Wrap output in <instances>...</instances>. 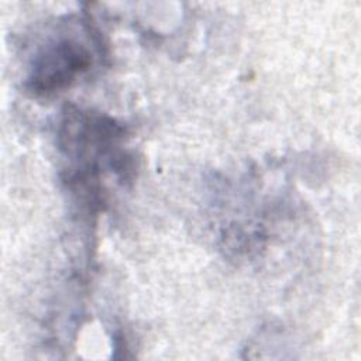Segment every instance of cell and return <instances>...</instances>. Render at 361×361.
Returning <instances> with one entry per match:
<instances>
[{
  "instance_id": "6da1fadb",
  "label": "cell",
  "mask_w": 361,
  "mask_h": 361,
  "mask_svg": "<svg viewBox=\"0 0 361 361\" xmlns=\"http://www.w3.org/2000/svg\"><path fill=\"white\" fill-rule=\"evenodd\" d=\"M92 63L89 49L71 38H62L44 47L35 56L28 87L39 96H49L68 89Z\"/></svg>"
}]
</instances>
